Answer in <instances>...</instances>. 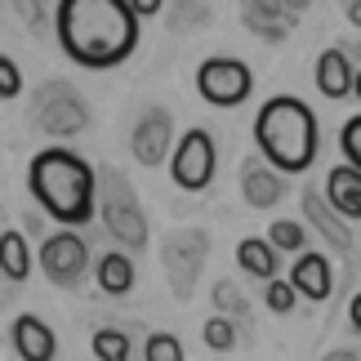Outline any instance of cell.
I'll return each mask as SVG.
<instances>
[{"label":"cell","mask_w":361,"mask_h":361,"mask_svg":"<svg viewBox=\"0 0 361 361\" xmlns=\"http://www.w3.org/2000/svg\"><path fill=\"white\" fill-rule=\"evenodd\" d=\"M59 45L76 67L107 72L138 45V13L130 0H59Z\"/></svg>","instance_id":"6da1fadb"},{"label":"cell","mask_w":361,"mask_h":361,"mask_svg":"<svg viewBox=\"0 0 361 361\" xmlns=\"http://www.w3.org/2000/svg\"><path fill=\"white\" fill-rule=\"evenodd\" d=\"M27 188L36 205L63 228H85L99 214V170L72 147H45L27 165Z\"/></svg>","instance_id":"7a4b0ae2"},{"label":"cell","mask_w":361,"mask_h":361,"mask_svg":"<svg viewBox=\"0 0 361 361\" xmlns=\"http://www.w3.org/2000/svg\"><path fill=\"white\" fill-rule=\"evenodd\" d=\"M255 143L263 161L276 165L281 174H303L317 161V116L308 112L303 99L276 94L255 116Z\"/></svg>","instance_id":"3957f363"},{"label":"cell","mask_w":361,"mask_h":361,"mask_svg":"<svg viewBox=\"0 0 361 361\" xmlns=\"http://www.w3.org/2000/svg\"><path fill=\"white\" fill-rule=\"evenodd\" d=\"M99 188H103L99 214H103L107 232L116 237V245H125V250H143V245H147V219H143V205H138L134 188L125 183V174H116V170H99Z\"/></svg>","instance_id":"277c9868"},{"label":"cell","mask_w":361,"mask_h":361,"mask_svg":"<svg viewBox=\"0 0 361 361\" xmlns=\"http://www.w3.org/2000/svg\"><path fill=\"white\" fill-rule=\"evenodd\" d=\"M255 90V72L241 59H205L197 67V94L210 107H241Z\"/></svg>","instance_id":"5b68a950"},{"label":"cell","mask_w":361,"mask_h":361,"mask_svg":"<svg viewBox=\"0 0 361 361\" xmlns=\"http://www.w3.org/2000/svg\"><path fill=\"white\" fill-rule=\"evenodd\" d=\"M214 165H219V152H214L210 130H188V134L174 143L170 178H174L183 192H205V188H210V178H214Z\"/></svg>","instance_id":"8992f818"},{"label":"cell","mask_w":361,"mask_h":361,"mask_svg":"<svg viewBox=\"0 0 361 361\" xmlns=\"http://www.w3.org/2000/svg\"><path fill=\"white\" fill-rule=\"evenodd\" d=\"M40 268H45V276H49L54 286L72 290L80 276H85V268H90V245H85V237L72 232V228L45 237V241H40Z\"/></svg>","instance_id":"52a82bcc"},{"label":"cell","mask_w":361,"mask_h":361,"mask_svg":"<svg viewBox=\"0 0 361 361\" xmlns=\"http://www.w3.org/2000/svg\"><path fill=\"white\" fill-rule=\"evenodd\" d=\"M85 121H90L85 103H80L67 85L40 90V125H45V134H54V138H72V134L85 130Z\"/></svg>","instance_id":"ba28073f"},{"label":"cell","mask_w":361,"mask_h":361,"mask_svg":"<svg viewBox=\"0 0 361 361\" xmlns=\"http://www.w3.org/2000/svg\"><path fill=\"white\" fill-rule=\"evenodd\" d=\"M134 161L138 165H147V170H157V165L170 157V143H174V121H170V112L165 107H152V112H143L138 116V125H134Z\"/></svg>","instance_id":"9c48e42d"},{"label":"cell","mask_w":361,"mask_h":361,"mask_svg":"<svg viewBox=\"0 0 361 361\" xmlns=\"http://www.w3.org/2000/svg\"><path fill=\"white\" fill-rule=\"evenodd\" d=\"M201 259H205V232H178V237L165 241V268H170V281H174L178 299L192 295Z\"/></svg>","instance_id":"30bf717a"},{"label":"cell","mask_w":361,"mask_h":361,"mask_svg":"<svg viewBox=\"0 0 361 361\" xmlns=\"http://www.w3.org/2000/svg\"><path fill=\"white\" fill-rule=\"evenodd\" d=\"M9 343H13V353H18L23 361H54V353H59V339H54V330L40 322L36 312L13 317Z\"/></svg>","instance_id":"8fae6325"},{"label":"cell","mask_w":361,"mask_h":361,"mask_svg":"<svg viewBox=\"0 0 361 361\" xmlns=\"http://www.w3.org/2000/svg\"><path fill=\"white\" fill-rule=\"evenodd\" d=\"M290 286H295L303 299H312V303L330 299V290H335V272H330V259L322 255V250H303V255L295 259Z\"/></svg>","instance_id":"7c38bea8"},{"label":"cell","mask_w":361,"mask_h":361,"mask_svg":"<svg viewBox=\"0 0 361 361\" xmlns=\"http://www.w3.org/2000/svg\"><path fill=\"white\" fill-rule=\"evenodd\" d=\"M241 192H245V201L255 205V210H272V205L286 197V178H281L276 165L250 161L245 170H241Z\"/></svg>","instance_id":"4fadbf2b"},{"label":"cell","mask_w":361,"mask_h":361,"mask_svg":"<svg viewBox=\"0 0 361 361\" xmlns=\"http://www.w3.org/2000/svg\"><path fill=\"white\" fill-rule=\"evenodd\" d=\"M326 201H330V210H339L343 219H361V170L357 165H335V170H330Z\"/></svg>","instance_id":"5bb4252c"},{"label":"cell","mask_w":361,"mask_h":361,"mask_svg":"<svg viewBox=\"0 0 361 361\" xmlns=\"http://www.w3.org/2000/svg\"><path fill=\"white\" fill-rule=\"evenodd\" d=\"M353 76H357V67L348 63L343 49H326L322 59H317V90H322L326 99H348Z\"/></svg>","instance_id":"9a60e30c"},{"label":"cell","mask_w":361,"mask_h":361,"mask_svg":"<svg viewBox=\"0 0 361 361\" xmlns=\"http://www.w3.org/2000/svg\"><path fill=\"white\" fill-rule=\"evenodd\" d=\"M303 214L312 219V228L322 232V237L335 245V250H353V232H348V219H343L339 210L330 214V201L326 197H317V192H308L303 197Z\"/></svg>","instance_id":"2e32d148"},{"label":"cell","mask_w":361,"mask_h":361,"mask_svg":"<svg viewBox=\"0 0 361 361\" xmlns=\"http://www.w3.org/2000/svg\"><path fill=\"white\" fill-rule=\"evenodd\" d=\"M241 18L250 32H259V36H268V40H281L286 36V5L281 0H241Z\"/></svg>","instance_id":"e0dca14e"},{"label":"cell","mask_w":361,"mask_h":361,"mask_svg":"<svg viewBox=\"0 0 361 361\" xmlns=\"http://www.w3.org/2000/svg\"><path fill=\"white\" fill-rule=\"evenodd\" d=\"M94 272H99V290H103V295H112V299H121V295H130V290H134V259L121 255V250L103 255Z\"/></svg>","instance_id":"ac0fdd59"},{"label":"cell","mask_w":361,"mask_h":361,"mask_svg":"<svg viewBox=\"0 0 361 361\" xmlns=\"http://www.w3.org/2000/svg\"><path fill=\"white\" fill-rule=\"evenodd\" d=\"M0 272L9 281H27L32 276V250H27V237L23 232H0Z\"/></svg>","instance_id":"d6986e66"},{"label":"cell","mask_w":361,"mask_h":361,"mask_svg":"<svg viewBox=\"0 0 361 361\" xmlns=\"http://www.w3.org/2000/svg\"><path fill=\"white\" fill-rule=\"evenodd\" d=\"M237 259H241V268L250 276H263V281H272V276H276V245L268 237H245L237 245Z\"/></svg>","instance_id":"ffe728a7"},{"label":"cell","mask_w":361,"mask_h":361,"mask_svg":"<svg viewBox=\"0 0 361 361\" xmlns=\"http://www.w3.org/2000/svg\"><path fill=\"white\" fill-rule=\"evenodd\" d=\"M90 348L99 361H130V335L116 330V326H103V330H94Z\"/></svg>","instance_id":"44dd1931"},{"label":"cell","mask_w":361,"mask_h":361,"mask_svg":"<svg viewBox=\"0 0 361 361\" xmlns=\"http://www.w3.org/2000/svg\"><path fill=\"white\" fill-rule=\"evenodd\" d=\"M232 343H237V322L224 312H214L210 322H205V348H214V353H228Z\"/></svg>","instance_id":"7402d4cb"},{"label":"cell","mask_w":361,"mask_h":361,"mask_svg":"<svg viewBox=\"0 0 361 361\" xmlns=\"http://www.w3.org/2000/svg\"><path fill=\"white\" fill-rule=\"evenodd\" d=\"M268 241L276 250H286V255H295V250H303L308 232H303V224H295V219H276V224L268 228Z\"/></svg>","instance_id":"603a6c76"},{"label":"cell","mask_w":361,"mask_h":361,"mask_svg":"<svg viewBox=\"0 0 361 361\" xmlns=\"http://www.w3.org/2000/svg\"><path fill=\"white\" fill-rule=\"evenodd\" d=\"M143 361H183V343H178L174 335H147Z\"/></svg>","instance_id":"cb8c5ba5"},{"label":"cell","mask_w":361,"mask_h":361,"mask_svg":"<svg viewBox=\"0 0 361 361\" xmlns=\"http://www.w3.org/2000/svg\"><path fill=\"white\" fill-rule=\"evenodd\" d=\"M295 295H299V290L290 281H276V276H272L268 290H263V303H268L272 312H290V308H295Z\"/></svg>","instance_id":"d4e9b609"},{"label":"cell","mask_w":361,"mask_h":361,"mask_svg":"<svg viewBox=\"0 0 361 361\" xmlns=\"http://www.w3.org/2000/svg\"><path fill=\"white\" fill-rule=\"evenodd\" d=\"M214 308L224 312V317H245V299L232 290V281H219L214 286Z\"/></svg>","instance_id":"484cf974"},{"label":"cell","mask_w":361,"mask_h":361,"mask_svg":"<svg viewBox=\"0 0 361 361\" xmlns=\"http://www.w3.org/2000/svg\"><path fill=\"white\" fill-rule=\"evenodd\" d=\"M339 147H343V157H348V165H357V170H361V116H353L348 125H343Z\"/></svg>","instance_id":"4316f807"},{"label":"cell","mask_w":361,"mask_h":361,"mask_svg":"<svg viewBox=\"0 0 361 361\" xmlns=\"http://www.w3.org/2000/svg\"><path fill=\"white\" fill-rule=\"evenodd\" d=\"M18 94H23V72L13 59L0 54V99H18Z\"/></svg>","instance_id":"83f0119b"},{"label":"cell","mask_w":361,"mask_h":361,"mask_svg":"<svg viewBox=\"0 0 361 361\" xmlns=\"http://www.w3.org/2000/svg\"><path fill=\"white\" fill-rule=\"evenodd\" d=\"M130 5H134V13H138V18H152V13H157V9L165 5V0H130Z\"/></svg>","instance_id":"f1b7e54d"},{"label":"cell","mask_w":361,"mask_h":361,"mask_svg":"<svg viewBox=\"0 0 361 361\" xmlns=\"http://www.w3.org/2000/svg\"><path fill=\"white\" fill-rule=\"evenodd\" d=\"M348 322H353V330L361 335V295H353V303H348Z\"/></svg>","instance_id":"f546056e"},{"label":"cell","mask_w":361,"mask_h":361,"mask_svg":"<svg viewBox=\"0 0 361 361\" xmlns=\"http://www.w3.org/2000/svg\"><path fill=\"white\" fill-rule=\"evenodd\" d=\"M281 5H286V13H290V18H299V13L312 5V0H281Z\"/></svg>","instance_id":"4dcf8cb0"},{"label":"cell","mask_w":361,"mask_h":361,"mask_svg":"<svg viewBox=\"0 0 361 361\" xmlns=\"http://www.w3.org/2000/svg\"><path fill=\"white\" fill-rule=\"evenodd\" d=\"M322 361H361V357L348 353V348H339V353H330V357H322Z\"/></svg>","instance_id":"1f68e13d"},{"label":"cell","mask_w":361,"mask_h":361,"mask_svg":"<svg viewBox=\"0 0 361 361\" xmlns=\"http://www.w3.org/2000/svg\"><path fill=\"white\" fill-rule=\"evenodd\" d=\"M348 18H353V23L361 27V0H353V5H348Z\"/></svg>","instance_id":"d6a6232c"},{"label":"cell","mask_w":361,"mask_h":361,"mask_svg":"<svg viewBox=\"0 0 361 361\" xmlns=\"http://www.w3.org/2000/svg\"><path fill=\"white\" fill-rule=\"evenodd\" d=\"M353 94L361 99V67H357V76H353Z\"/></svg>","instance_id":"836d02e7"}]
</instances>
